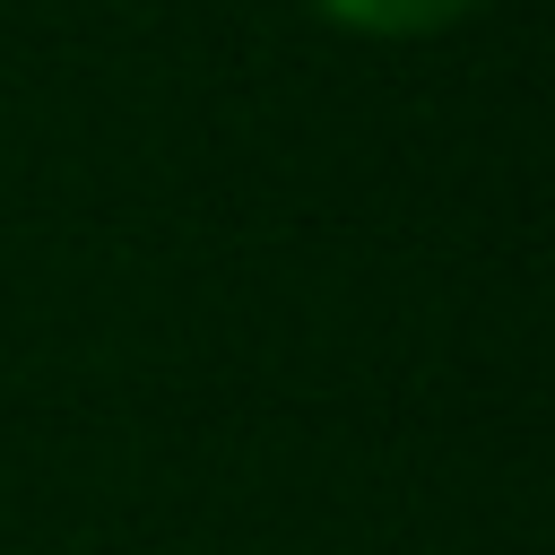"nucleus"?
Returning <instances> with one entry per match:
<instances>
[{
	"mask_svg": "<svg viewBox=\"0 0 555 555\" xmlns=\"http://www.w3.org/2000/svg\"><path fill=\"white\" fill-rule=\"evenodd\" d=\"M330 26H347V35H364V43H416V35H442V26H460L477 0H312Z\"/></svg>",
	"mask_w": 555,
	"mask_h": 555,
	"instance_id": "1",
	"label": "nucleus"
}]
</instances>
